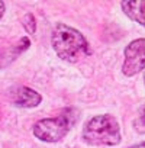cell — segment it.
<instances>
[{
    "mask_svg": "<svg viewBox=\"0 0 145 148\" xmlns=\"http://www.w3.org/2000/svg\"><path fill=\"white\" fill-rule=\"evenodd\" d=\"M51 41L57 55L68 62H77L83 57L90 54L89 44L83 34L62 23L55 26V29L52 31Z\"/></svg>",
    "mask_w": 145,
    "mask_h": 148,
    "instance_id": "1",
    "label": "cell"
},
{
    "mask_svg": "<svg viewBox=\"0 0 145 148\" xmlns=\"http://www.w3.org/2000/svg\"><path fill=\"white\" fill-rule=\"evenodd\" d=\"M83 138L90 145H118L120 142V128L113 116L99 115L87 122Z\"/></svg>",
    "mask_w": 145,
    "mask_h": 148,
    "instance_id": "2",
    "label": "cell"
},
{
    "mask_svg": "<svg viewBox=\"0 0 145 148\" xmlns=\"http://www.w3.org/2000/svg\"><path fill=\"white\" fill-rule=\"evenodd\" d=\"M77 110L76 109H65L60 116L42 119L35 123L34 126V135L45 142H57L62 139L71 126L77 122Z\"/></svg>",
    "mask_w": 145,
    "mask_h": 148,
    "instance_id": "3",
    "label": "cell"
},
{
    "mask_svg": "<svg viewBox=\"0 0 145 148\" xmlns=\"http://www.w3.org/2000/svg\"><path fill=\"white\" fill-rule=\"evenodd\" d=\"M145 68V39H135L125 48V61L122 71L131 77Z\"/></svg>",
    "mask_w": 145,
    "mask_h": 148,
    "instance_id": "4",
    "label": "cell"
},
{
    "mask_svg": "<svg viewBox=\"0 0 145 148\" xmlns=\"http://www.w3.org/2000/svg\"><path fill=\"white\" fill-rule=\"evenodd\" d=\"M13 103L19 108H35L41 103L42 97L39 93L29 87H19L13 92Z\"/></svg>",
    "mask_w": 145,
    "mask_h": 148,
    "instance_id": "5",
    "label": "cell"
},
{
    "mask_svg": "<svg viewBox=\"0 0 145 148\" xmlns=\"http://www.w3.org/2000/svg\"><path fill=\"white\" fill-rule=\"evenodd\" d=\"M123 12L139 25L145 26V2L138 0V2H122L120 3Z\"/></svg>",
    "mask_w": 145,
    "mask_h": 148,
    "instance_id": "6",
    "label": "cell"
},
{
    "mask_svg": "<svg viewBox=\"0 0 145 148\" xmlns=\"http://www.w3.org/2000/svg\"><path fill=\"white\" fill-rule=\"evenodd\" d=\"M3 13H5V3H3V2H0V19H2Z\"/></svg>",
    "mask_w": 145,
    "mask_h": 148,
    "instance_id": "7",
    "label": "cell"
},
{
    "mask_svg": "<svg viewBox=\"0 0 145 148\" xmlns=\"http://www.w3.org/2000/svg\"><path fill=\"white\" fill-rule=\"evenodd\" d=\"M131 148H145V141L141 142V144H136V145H133V147H131Z\"/></svg>",
    "mask_w": 145,
    "mask_h": 148,
    "instance_id": "8",
    "label": "cell"
},
{
    "mask_svg": "<svg viewBox=\"0 0 145 148\" xmlns=\"http://www.w3.org/2000/svg\"><path fill=\"white\" fill-rule=\"evenodd\" d=\"M142 119L145 121V109H144V112H142Z\"/></svg>",
    "mask_w": 145,
    "mask_h": 148,
    "instance_id": "9",
    "label": "cell"
}]
</instances>
